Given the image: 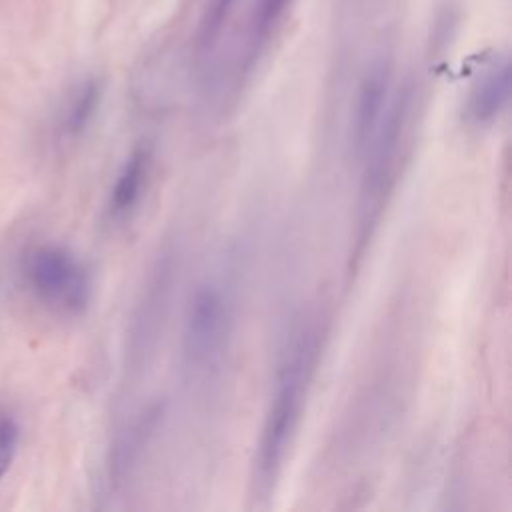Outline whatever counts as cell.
<instances>
[{
  "instance_id": "30bf717a",
  "label": "cell",
  "mask_w": 512,
  "mask_h": 512,
  "mask_svg": "<svg viewBox=\"0 0 512 512\" xmlns=\"http://www.w3.org/2000/svg\"><path fill=\"white\" fill-rule=\"evenodd\" d=\"M236 4H238V0H210L206 12L202 16V22L198 28V38H196V46H198L200 54H208L216 46Z\"/></svg>"
},
{
  "instance_id": "9c48e42d",
  "label": "cell",
  "mask_w": 512,
  "mask_h": 512,
  "mask_svg": "<svg viewBox=\"0 0 512 512\" xmlns=\"http://www.w3.org/2000/svg\"><path fill=\"white\" fill-rule=\"evenodd\" d=\"M150 164H152V158L148 148H136L126 158L110 192L108 210L112 218H126L138 206L146 190Z\"/></svg>"
},
{
  "instance_id": "8992f818",
  "label": "cell",
  "mask_w": 512,
  "mask_h": 512,
  "mask_svg": "<svg viewBox=\"0 0 512 512\" xmlns=\"http://www.w3.org/2000/svg\"><path fill=\"white\" fill-rule=\"evenodd\" d=\"M390 86H392V64L388 58H376L364 70L352 114V148L356 156L364 152L374 132L378 130L386 108L390 104Z\"/></svg>"
},
{
  "instance_id": "52a82bcc",
  "label": "cell",
  "mask_w": 512,
  "mask_h": 512,
  "mask_svg": "<svg viewBox=\"0 0 512 512\" xmlns=\"http://www.w3.org/2000/svg\"><path fill=\"white\" fill-rule=\"evenodd\" d=\"M510 98V62L506 56L492 58L474 78L466 100L464 118L470 126L492 124Z\"/></svg>"
},
{
  "instance_id": "3957f363",
  "label": "cell",
  "mask_w": 512,
  "mask_h": 512,
  "mask_svg": "<svg viewBox=\"0 0 512 512\" xmlns=\"http://www.w3.org/2000/svg\"><path fill=\"white\" fill-rule=\"evenodd\" d=\"M410 112L412 94L408 88H404L390 100L378 130L360 154L362 180L358 202V242H364L370 236L396 182L398 164L402 158L404 142L408 138Z\"/></svg>"
},
{
  "instance_id": "5b68a950",
  "label": "cell",
  "mask_w": 512,
  "mask_h": 512,
  "mask_svg": "<svg viewBox=\"0 0 512 512\" xmlns=\"http://www.w3.org/2000/svg\"><path fill=\"white\" fill-rule=\"evenodd\" d=\"M28 278L36 292L58 310L80 312L90 300V278L64 248L36 250L28 260Z\"/></svg>"
},
{
  "instance_id": "ba28073f",
  "label": "cell",
  "mask_w": 512,
  "mask_h": 512,
  "mask_svg": "<svg viewBox=\"0 0 512 512\" xmlns=\"http://www.w3.org/2000/svg\"><path fill=\"white\" fill-rule=\"evenodd\" d=\"M292 4L294 0H254L244 32V46L234 68L236 86H240L250 76Z\"/></svg>"
},
{
  "instance_id": "6da1fadb",
  "label": "cell",
  "mask_w": 512,
  "mask_h": 512,
  "mask_svg": "<svg viewBox=\"0 0 512 512\" xmlns=\"http://www.w3.org/2000/svg\"><path fill=\"white\" fill-rule=\"evenodd\" d=\"M320 336L322 330L314 318L306 316L290 330L280 352L274 390L264 414L252 464V490L258 500L270 496L282 474L316 370Z\"/></svg>"
},
{
  "instance_id": "8fae6325",
  "label": "cell",
  "mask_w": 512,
  "mask_h": 512,
  "mask_svg": "<svg viewBox=\"0 0 512 512\" xmlns=\"http://www.w3.org/2000/svg\"><path fill=\"white\" fill-rule=\"evenodd\" d=\"M100 102V84L96 80H86L74 94L68 114H66V128L72 134L82 132L88 122L92 120Z\"/></svg>"
},
{
  "instance_id": "7a4b0ae2",
  "label": "cell",
  "mask_w": 512,
  "mask_h": 512,
  "mask_svg": "<svg viewBox=\"0 0 512 512\" xmlns=\"http://www.w3.org/2000/svg\"><path fill=\"white\" fill-rule=\"evenodd\" d=\"M238 296L230 278L208 276L190 294L180 338L184 380L196 392L212 388L228 362L236 330Z\"/></svg>"
},
{
  "instance_id": "277c9868",
  "label": "cell",
  "mask_w": 512,
  "mask_h": 512,
  "mask_svg": "<svg viewBox=\"0 0 512 512\" xmlns=\"http://www.w3.org/2000/svg\"><path fill=\"white\" fill-rule=\"evenodd\" d=\"M174 248H164L154 260L146 282L140 290L136 310L130 326V366L136 376L150 364L156 354L164 320L170 308L174 276L178 272V258Z\"/></svg>"
},
{
  "instance_id": "7c38bea8",
  "label": "cell",
  "mask_w": 512,
  "mask_h": 512,
  "mask_svg": "<svg viewBox=\"0 0 512 512\" xmlns=\"http://www.w3.org/2000/svg\"><path fill=\"white\" fill-rule=\"evenodd\" d=\"M16 438H18V430L14 422L10 418H2L0 420V478L4 476V472L8 470L14 458Z\"/></svg>"
}]
</instances>
